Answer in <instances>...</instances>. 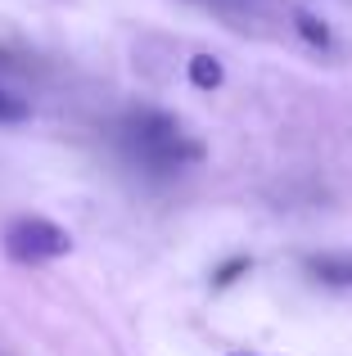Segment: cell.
I'll use <instances>...</instances> for the list:
<instances>
[{
    "instance_id": "cell-1",
    "label": "cell",
    "mask_w": 352,
    "mask_h": 356,
    "mask_svg": "<svg viewBox=\"0 0 352 356\" xmlns=\"http://www.w3.org/2000/svg\"><path fill=\"white\" fill-rule=\"evenodd\" d=\"M122 145L131 149L141 163L159 167V172H181L185 163H199L203 149L199 140H190L168 113H154V108H141V113L122 118Z\"/></svg>"
},
{
    "instance_id": "cell-2",
    "label": "cell",
    "mask_w": 352,
    "mask_h": 356,
    "mask_svg": "<svg viewBox=\"0 0 352 356\" xmlns=\"http://www.w3.org/2000/svg\"><path fill=\"white\" fill-rule=\"evenodd\" d=\"M5 252L23 266H41V261H54V257H68L72 252V235L63 226L45 217H18L5 226Z\"/></svg>"
},
{
    "instance_id": "cell-3",
    "label": "cell",
    "mask_w": 352,
    "mask_h": 356,
    "mask_svg": "<svg viewBox=\"0 0 352 356\" xmlns=\"http://www.w3.org/2000/svg\"><path fill=\"white\" fill-rule=\"evenodd\" d=\"M307 270L321 280V284H335V289H348L352 284V257H344V252H321V257H307Z\"/></svg>"
},
{
    "instance_id": "cell-4",
    "label": "cell",
    "mask_w": 352,
    "mask_h": 356,
    "mask_svg": "<svg viewBox=\"0 0 352 356\" xmlns=\"http://www.w3.org/2000/svg\"><path fill=\"white\" fill-rule=\"evenodd\" d=\"M221 77H226L221 59H212V54H194V59H190V81H194L199 90H217Z\"/></svg>"
},
{
    "instance_id": "cell-5",
    "label": "cell",
    "mask_w": 352,
    "mask_h": 356,
    "mask_svg": "<svg viewBox=\"0 0 352 356\" xmlns=\"http://www.w3.org/2000/svg\"><path fill=\"white\" fill-rule=\"evenodd\" d=\"M294 23H298V32H303V41H312V45H321V50H326L330 45V27L321 23L317 14H298L294 18Z\"/></svg>"
},
{
    "instance_id": "cell-6",
    "label": "cell",
    "mask_w": 352,
    "mask_h": 356,
    "mask_svg": "<svg viewBox=\"0 0 352 356\" xmlns=\"http://www.w3.org/2000/svg\"><path fill=\"white\" fill-rule=\"evenodd\" d=\"M27 118V99L9 95L5 86H0V122H23Z\"/></svg>"
},
{
    "instance_id": "cell-7",
    "label": "cell",
    "mask_w": 352,
    "mask_h": 356,
    "mask_svg": "<svg viewBox=\"0 0 352 356\" xmlns=\"http://www.w3.org/2000/svg\"><path fill=\"white\" fill-rule=\"evenodd\" d=\"M248 266H253V261H248V257H230L226 261V266H221L217 270V275H212V284H217V289H226V284H235V275H244V270Z\"/></svg>"
},
{
    "instance_id": "cell-8",
    "label": "cell",
    "mask_w": 352,
    "mask_h": 356,
    "mask_svg": "<svg viewBox=\"0 0 352 356\" xmlns=\"http://www.w3.org/2000/svg\"><path fill=\"white\" fill-rule=\"evenodd\" d=\"M230 356H253V352H230Z\"/></svg>"
},
{
    "instance_id": "cell-9",
    "label": "cell",
    "mask_w": 352,
    "mask_h": 356,
    "mask_svg": "<svg viewBox=\"0 0 352 356\" xmlns=\"http://www.w3.org/2000/svg\"><path fill=\"white\" fill-rule=\"evenodd\" d=\"M212 5H230V0H212Z\"/></svg>"
}]
</instances>
